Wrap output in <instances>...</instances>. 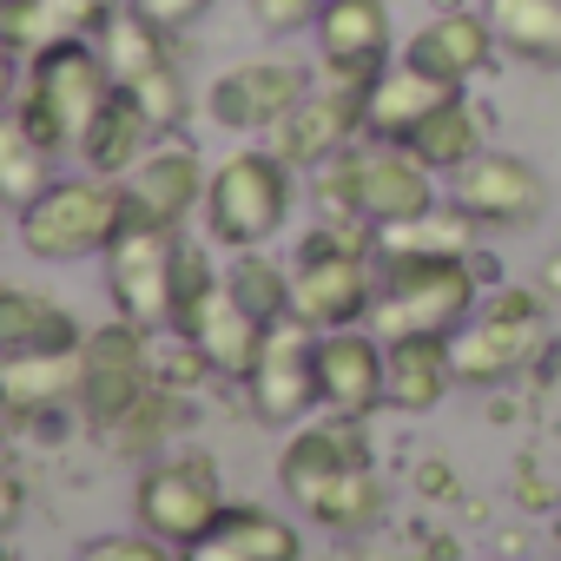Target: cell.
<instances>
[{
	"label": "cell",
	"mask_w": 561,
	"mask_h": 561,
	"mask_svg": "<svg viewBox=\"0 0 561 561\" xmlns=\"http://www.w3.org/2000/svg\"><path fill=\"white\" fill-rule=\"evenodd\" d=\"M0 561H8V548H0Z\"/></svg>",
	"instance_id": "43"
},
{
	"label": "cell",
	"mask_w": 561,
	"mask_h": 561,
	"mask_svg": "<svg viewBox=\"0 0 561 561\" xmlns=\"http://www.w3.org/2000/svg\"><path fill=\"white\" fill-rule=\"evenodd\" d=\"M456 383V364H449V337H397L383 344V403L390 410H436Z\"/></svg>",
	"instance_id": "23"
},
{
	"label": "cell",
	"mask_w": 561,
	"mask_h": 561,
	"mask_svg": "<svg viewBox=\"0 0 561 561\" xmlns=\"http://www.w3.org/2000/svg\"><path fill=\"white\" fill-rule=\"evenodd\" d=\"M535 337H541V298L535 291H495V305L482 318L449 331L456 383H502V377H515L528 364Z\"/></svg>",
	"instance_id": "8"
},
{
	"label": "cell",
	"mask_w": 561,
	"mask_h": 561,
	"mask_svg": "<svg viewBox=\"0 0 561 561\" xmlns=\"http://www.w3.org/2000/svg\"><path fill=\"white\" fill-rule=\"evenodd\" d=\"M21 8H27V0H0V27H8V21H14Z\"/></svg>",
	"instance_id": "41"
},
{
	"label": "cell",
	"mask_w": 561,
	"mask_h": 561,
	"mask_svg": "<svg viewBox=\"0 0 561 561\" xmlns=\"http://www.w3.org/2000/svg\"><path fill=\"white\" fill-rule=\"evenodd\" d=\"M251 410L264 423H298L311 416L324 397H318V331L298 324V318H277L264 331V351L251 364Z\"/></svg>",
	"instance_id": "9"
},
{
	"label": "cell",
	"mask_w": 561,
	"mask_h": 561,
	"mask_svg": "<svg viewBox=\"0 0 561 561\" xmlns=\"http://www.w3.org/2000/svg\"><path fill=\"white\" fill-rule=\"evenodd\" d=\"M47 185H54V152L14 119V106H0V198L34 205Z\"/></svg>",
	"instance_id": "30"
},
{
	"label": "cell",
	"mask_w": 561,
	"mask_h": 561,
	"mask_svg": "<svg viewBox=\"0 0 561 561\" xmlns=\"http://www.w3.org/2000/svg\"><path fill=\"white\" fill-rule=\"evenodd\" d=\"M133 8L152 21V27H165V34H179V27H192L205 8H211V0H133Z\"/></svg>",
	"instance_id": "38"
},
{
	"label": "cell",
	"mask_w": 561,
	"mask_h": 561,
	"mask_svg": "<svg viewBox=\"0 0 561 561\" xmlns=\"http://www.w3.org/2000/svg\"><path fill=\"white\" fill-rule=\"evenodd\" d=\"M106 100H113V67H106L100 41H54L34 54L21 93H14V119L47 152H67V146H80V133L93 126V113Z\"/></svg>",
	"instance_id": "1"
},
{
	"label": "cell",
	"mask_w": 561,
	"mask_h": 561,
	"mask_svg": "<svg viewBox=\"0 0 561 561\" xmlns=\"http://www.w3.org/2000/svg\"><path fill=\"white\" fill-rule=\"evenodd\" d=\"M541 198H548L541 172L528 159H515V152H489L482 146L469 165L449 172V205L469 211L476 225H528L541 211Z\"/></svg>",
	"instance_id": "13"
},
{
	"label": "cell",
	"mask_w": 561,
	"mask_h": 561,
	"mask_svg": "<svg viewBox=\"0 0 561 561\" xmlns=\"http://www.w3.org/2000/svg\"><path fill=\"white\" fill-rule=\"evenodd\" d=\"M370 305H377V277H370L364 218L318 225L291 271V318L311 331H344V324H364Z\"/></svg>",
	"instance_id": "2"
},
{
	"label": "cell",
	"mask_w": 561,
	"mask_h": 561,
	"mask_svg": "<svg viewBox=\"0 0 561 561\" xmlns=\"http://www.w3.org/2000/svg\"><path fill=\"white\" fill-rule=\"evenodd\" d=\"M172 331H179V337H192L218 377H251V364H257V351H264V331H271V324H264V318H251V311L238 305V291L218 277V285L185 311V324H172Z\"/></svg>",
	"instance_id": "18"
},
{
	"label": "cell",
	"mask_w": 561,
	"mask_h": 561,
	"mask_svg": "<svg viewBox=\"0 0 561 561\" xmlns=\"http://www.w3.org/2000/svg\"><path fill=\"white\" fill-rule=\"evenodd\" d=\"M21 502H27V495H21V482H14L8 469H0V528H8V522L21 515Z\"/></svg>",
	"instance_id": "40"
},
{
	"label": "cell",
	"mask_w": 561,
	"mask_h": 561,
	"mask_svg": "<svg viewBox=\"0 0 561 561\" xmlns=\"http://www.w3.org/2000/svg\"><path fill=\"white\" fill-rule=\"evenodd\" d=\"M489 54H495V27H489V14H436L416 41H410V67H423V73H436V80H449V87H462V80H476L482 67H489Z\"/></svg>",
	"instance_id": "22"
},
{
	"label": "cell",
	"mask_w": 561,
	"mask_h": 561,
	"mask_svg": "<svg viewBox=\"0 0 561 561\" xmlns=\"http://www.w3.org/2000/svg\"><path fill=\"white\" fill-rule=\"evenodd\" d=\"M211 364H205V351L192 344V337H179V331H165V344H152V383L159 390H185V383H198Z\"/></svg>",
	"instance_id": "35"
},
{
	"label": "cell",
	"mask_w": 561,
	"mask_h": 561,
	"mask_svg": "<svg viewBox=\"0 0 561 561\" xmlns=\"http://www.w3.org/2000/svg\"><path fill=\"white\" fill-rule=\"evenodd\" d=\"M80 397V351H0V416H47Z\"/></svg>",
	"instance_id": "20"
},
{
	"label": "cell",
	"mask_w": 561,
	"mask_h": 561,
	"mask_svg": "<svg viewBox=\"0 0 561 561\" xmlns=\"http://www.w3.org/2000/svg\"><path fill=\"white\" fill-rule=\"evenodd\" d=\"M318 397L337 416H370L383 410V337L344 324L318 331Z\"/></svg>",
	"instance_id": "15"
},
{
	"label": "cell",
	"mask_w": 561,
	"mask_h": 561,
	"mask_svg": "<svg viewBox=\"0 0 561 561\" xmlns=\"http://www.w3.org/2000/svg\"><path fill=\"white\" fill-rule=\"evenodd\" d=\"M165 430H172V390H159V383H152V390H146V397H139V403L106 430V436H113L126 456H152V449L165 443Z\"/></svg>",
	"instance_id": "34"
},
{
	"label": "cell",
	"mask_w": 561,
	"mask_h": 561,
	"mask_svg": "<svg viewBox=\"0 0 561 561\" xmlns=\"http://www.w3.org/2000/svg\"><path fill=\"white\" fill-rule=\"evenodd\" d=\"M205 185H211V172L198 165V152H192V146H159V152H146V159L126 172L133 225L179 231V225L192 218V205H205Z\"/></svg>",
	"instance_id": "17"
},
{
	"label": "cell",
	"mask_w": 561,
	"mask_h": 561,
	"mask_svg": "<svg viewBox=\"0 0 561 561\" xmlns=\"http://www.w3.org/2000/svg\"><path fill=\"white\" fill-rule=\"evenodd\" d=\"M225 285H231V291H238V305H244L251 318H264V324L291 318V271H285V264H271L257 244H251V251H238V264L225 271Z\"/></svg>",
	"instance_id": "32"
},
{
	"label": "cell",
	"mask_w": 561,
	"mask_h": 561,
	"mask_svg": "<svg viewBox=\"0 0 561 561\" xmlns=\"http://www.w3.org/2000/svg\"><path fill=\"white\" fill-rule=\"evenodd\" d=\"M495 47L535 67H561V0H489Z\"/></svg>",
	"instance_id": "26"
},
{
	"label": "cell",
	"mask_w": 561,
	"mask_h": 561,
	"mask_svg": "<svg viewBox=\"0 0 561 561\" xmlns=\"http://www.w3.org/2000/svg\"><path fill=\"white\" fill-rule=\"evenodd\" d=\"M291 218V165L277 152H231L205 185V225L218 244L251 251Z\"/></svg>",
	"instance_id": "5"
},
{
	"label": "cell",
	"mask_w": 561,
	"mask_h": 561,
	"mask_svg": "<svg viewBox=\"0 0 561 561\" xmlns=\"http://www.w3.org/2000/svg\"><path fill=\"white\" fill-rule=\"evenodd\" d=\"M331 0H251V14L264 34H298V27H318V14Z\"/></svg>",
	"instance_id": "37"
},
{
	"label": "cell",
	"mask_w": 561,
	"mask_h": 561,
	"mask_svg": "<svg viewBox=\"0 0 561 561\" xmlns=\"http://www.w3.org/2000/svg\"><path fill=\"white\" fill-rule=\"evenodd\" d=\"M179 561H298V528L271 508H225L211 535L179 548Z\"/></svg>",
	"instance_id": "21"
},
{
	"label": "cell",
	"mask_w": 561,
	"mask_h": 561,
	"mask_svg": "<svg viewBox=\"0 0 561 561\" xmlns=\"http://www.w3.org/2000/svg\"><path fill=\"white\" fill-rule=\"evenodd\" d=\"M403 146H410L430 172H456V165H469V159L482 152V119H476V106L456 93V100H449V106H436V113H430Z\"/></svg>",
	"instance_id": "29"
},
{
	"label": "cell",
	"mask_w": 561,
	"mask_h": 561,
	"mask_svg": "<svg viewBox=\"0 0 561 561\" xmlns=\"http://www.w3.org/2000/svg\"><path fill=\"white\" fill-rule=\"evenodd\" d=\"M318 54L337 87L370 93V80L390 67V8L383 0H331L318 14Z\"/></svg>",
	"instance_id": "14"
},
{
	"label": "cell",
	"mask_w": 561,
	"mask_h": 561,
	"mask_svg": "<svg viewBox=\"0 0 561 561\" xmlns=\"http://www.w3.org/2000/svg\"><path fill=\"white\" fill-rule=\"evenodd\" d=\"M133 225V192L126 179L87 172V179H54L34 205H21V244L34 257H87L106 251Z\"/></svg>",
	"instance_id": "4"
},
{
	"label": "cell",
	"mask_w": 561,
	"mask_h": 561,
	"mask_svg": "<svg viewBox=\"0 0 561 561\" xmlns=\"http://www.w3.org/2000/svg\"><path fill=\"white\" fill-rule=\"evenodd\" d=\"M548 291H561V257H548Z\"/></svg>",
	"instance_id": "42"
},
{
	"label": "cell",
	"mask_w": 561,
	"mask_h": 561,
	"mask_svg": "<svg viewBox=\"0 0 561 561\" xmlns=\"http://www.w3.org/2000/svg\"><path fill=\"white\" fill-rule=\"evenodd\" d=\"M80 344L87 337H80L73 311H60L54 298L21 291V285L0 291V351H80Z\"/></svg>",
	"instance_id": "25"
},
{
	"label": "cell",
	"mask_w": 561,
	"mask_h": 561,
	"mask_svg": "<svg viewBox=\"0 0 561 561\" xmlns=\"http://www.w3.org/2000/svg\"><path fill=\"white\" fill-rule=\"evenodd\" d=\"M146 390H152V331H139L126 318L87 331V344H80V397H73L87 410V423L113 430Z\"/></svg>",
	"instance_id": "6"
},
{
	"label": "cell",
	"mask_w": 561,
	"mask_h": 561,
	"mask_svg": "<svg viewBox=\"0 0 561 561\" xmlns=\"http://www.w3.org/2000/svg\"><path fill=\"white\" fill-rule=\"evenodd\" d=\"M476 244V218L469 211H416V218H397V225H377V251L383 257H469Z\"/></svg>",
	"instance_id": "28"
},
{
	"label": "cell",
	"mask_w": 561,
	"mask_h": 561,
	"mask_svg": "<svg viewBox=\"0 0 561 561\" xmlns=\"http://www.w3.org/2000/svg\"><path fill=\"white\" fill-rule=\"evenodd\" d=\"M119 93H133V100H139V113L152 119V133H179V119H185V106H192L179 60H159L152 73H139V80H133V87H119Z\"/></svg>",
	"instance_id": "33"
},
{
	"label": "cell",
	"mask_w": 561,
	"mask_h": 561,
	"mask_svg": "<svg viewBox=\"0 0 561 561\" xmlns=\"http://www.w3.org/2000/svg\"><path fill=\"white\" fill-rule=\"evenodd\" d=\"M357 133H364V93L331 80V87H311L285 119L271 126V152L285 159L291 172H318V165L337 159Z\"/></svg>",
	"instance_id": "12"
},
{
	"label": "cell",
	"mask_w": 561,
	"mask_h": 561,
	"mask_svg": "<svg viewBox=\"0 0 561 561\" xmlns=\"http://www.w3.org/2000/svg\"><path fill=\"white\" fill-rule=\"evenodd\" d=\"M357 462H370L364 416H337V410H331V423H305V430L285 443V456H277V482H285V495L305 508L331 476H344V469H357Z\"/></svg>",
	"instance_id": "16"
},
{
	"label": "cell",
	"mask_w": 561,
	"mask_h": 561,
	"mask_svg": "<svg viewBox=\"0 0 561 561\" xmlns=\"http://www.w3.org/2000/svg\"><path fill=\"white\" fill-rule=\"evenodd\" d=\"M377 508H383V489H377V469H370V462H357V469L331 476V482L305 502V515H311V522H324V528H337V535L370 528V522H377Z\"/></svg>",
	"instance_id": "31"
},
{
	"label": "cell",
	"mask_w": 561,
	"mask_h": 561,
	"mask_svg": "<svg viewBox=\"0 0 561 561\" xmlns=\"http://www.w3.org/2000/svg\"><path fill=\"white\" fill-rule=\"evenodd\" d=\"M305 93H311V73L298 60H244V67H225L211 80L205 113L225 133H271Z\"/></svg>",
	"instance_id": "11"
},
{
	"label": "cell",
	"mask_w": 561,
	"mask_h": 561,
	"mask_svg": "<svg viewBox=\"0 0 561 561\" xmlns=\"http://www.w3.org/2000/svg\"><path fill=\"white\" fill-rule=\"evenodd\" d=\"M80 561H179V548L159 541L152 528H133V535H100V541H87Z\"/></svg>",
	"instance_id": "36"
},
{
	"label": "cell",
	"mask_w": 561,
	"mask_h": 561,
	"mask_svg": "<svg viewBox=\"0 0 561 561\" xmlns=\"http://www.w3.org/2000/svg\"><path fill=\"white\" fill-rule=\"evenodd\" d=\"M133 508H139V528H152L159 541H172V548H192L198 535H211L218 528V515L231 508L225 495H218V476H211V462H159L146 482H139V495H133Z\"/></svg>",
	"instance_id": "10"
},
{
	"label": "cell",
	"mask_w": 561,
	"mask_h": 561,
	"mask_svg": "<svg viewBox=\"0 0 561 561\" xmlns=\"http://www.w3.org/2000/svg\"><path fill=\"white\" fill-rule=\"evenodd\" d=\"M146 133H152V119L139 113V100L113 87V100H106V106L93 113V126L80 133V146H73V152L87 159V172L126 179V172H133V165L146 159V152H139V146H146Z\"/></svg>",
	"instance_id": "24"
},
{
	"label": "cell",
	"mask_w": 561,
	"mask_h": 561,
	"mask_svg": "<svg viewBox=\"0 0 561 561\" xmlns=\"http://www.w3.org/2000/svg\"><path fill=\"white\" fill-rule=\"evenodd\" d=\"M476 311V271L469 257H383V285H377V337H449Z\"/></svg>",
	"instance_id": "3"
},
{
	"label": "cell",
	"mask_w": 561,
	"mask_h": 561,
	"mask_svg": "<svg viewBox=\"0 0 561 561\" xmlns=\"http://www.w3.org/2000/svg\"><path fill=\"white\" fill-rule=\"evenodd\" d=\"M172 277H179V231L126 225L106 244V285H113V305L126 324L172 331Z\"/></svg>",
	"instance_id": "7"
},
{
	"label": "cell",
	"mask_w": 561,
	"mask_h": 561,
	"mask_svg": "<svg viewBox=\"0 0 561 561\" xmlns=\"http://www.w3.org/2000/svg\"><path fill=\"white\" fill-rule=\"evenodd\" d=\"M14 93H21V67H14V41L0 34V106H14Z\"/></svg>",
	"instance_id": "39"
},
{
	"label": "cell",
	"mask_w": 561,
	"mask_h": 561,
	"mask_svg": "<svg viewBox=\"0 0 561 561\" xmlns=\"http://www.w3.org/2000/svg\"><path fill=\"white\" fill-rule=\"evenodd\" d=\"M462 87H449V80H436V73H423V67H383L377 80H370V93H364V133L370 139H390V146H403L436 106H449Z\"/></svg>",
	"instance_id": "19"
},
{
	"label": "cell",
	"mask_w": 561,
	"mask_h": 561,
	"mask_svg": "<svg viewBox=\"0 0 561 561\" xmlns=\"http://www.w3.org/2000/svg\"><path fill=\"white\" fill-rule=\"evenodd\" d=\"M106 21H113V0H27L0 34L14 47H27V54H41L54 41H100Z\"/></svg>",
	"instance_id": "27"
}]
</instances>
